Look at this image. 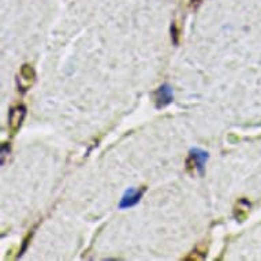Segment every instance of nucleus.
<instances>
[{
	"instance_id": "obj_3",
	"label": "nucleus",
	"mask_w": 261,
	"mask_h": 261,
	"mask_svg": "<svg viewBox=\"0 0 261 261\" xmlns=\"http://www.w3.org/2000/svg\"><path fill=\"white\" fill-rule=\"evenodd\" d=\"M208 159H210V154H208L206 150L200 149V148H193V149H190V160L194 163V167L200 172V175L204 174Z\"/></svg>"
},
{
	"instance_id": "obj_1",
	"label": "nucleus",
	"mask_w": 261,
	"mask_h": 261,
	"mask_svg": "<svg viewBox=\"0 0 261 261\" xmlns=\"http://www.w3.org/2000/svg\"><path fill=\"white\" fill-rule=\"evenodd\" d=\"M154 103H156V108H164L167 107L168 104L172 103L174 100V90L168 84H163L156 92L153 93Z\"/></svg>"
},
{
	"instance_id": "obj_4",
	"label": "nucleus",
	"mask_w": 261,
	"mask_h": 261,
	"mask_svg": "<svg viewBox=\"0 0 261 261\" xmlns=\"http://www.w3.org/2000/svg\"><path fill=\"white\" fill-rule=\"evenodd\" d=\"M25 115H26V108L23 107V106H18V107L13 108V110L10 111L9 124H10V128H11L13 132H17L18 128L21 127L22 120H23Z\"/></svg>"
},
{
	"instance_id": "obj_2",
	"label": "nucleus",
	"mask_w": 261,
	"mask_h": 261,
	"mask_svg": "<svg viewBox=\"0 0 261 261\" xmlns=\"http://www.w3.org/2000/svg\"><path fill=\"white\" fill-rule=\"evenodd\" d=\"M142 194H144V189L141 190H136V189H128L123 194V197L119 202L120 210H126V208H132V206L137 205L140 200H141Z\"/></svg>"
}]
</instances>
